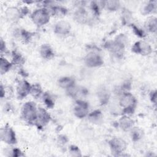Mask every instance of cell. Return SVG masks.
<instances>
[{
    "mask_svg": "<svg viewBox=\"0 0 157 157\" xmlns=\"http://www.w3.org/2000/svg\"><path fill=\"white\" fill-rule=\"evenodd\" d=\"M13 64L10 61H9L7 59H6L4 56H1L0 58V72L1 74H5L7 72H8Z\"/></svg>",
    "mask_w": 157,
    "mask_h": 157,
    "instance_id": "ac0fdd59",
    "label": "cell"
},
{
    "mask_svg": "<svg viewBox=\"0 0 157 157\" xmlns=\"http://www.w3.org/2000/svg\"><path fill=\"white\" fill-rule=\"evenodd\" d=\"M13 95V90L11 86L1 85V98L9 99Z\"/></svg>",
    "mask_w": 157,
    "mask_h": 157,
    "instance_id": "d4e9b609",
    "label": "cell"
},
{
    "mask_svg": "<svg viewBox=\"0 0 157 157\" xmlns=\"http://www.w3.org/2000/svg\"><path fill=\"white\" fill-rule=\"evenodd\" d=\"M0 137L2 142L8 145H14L17 142L15 131L8 124L1 128Z\"/></svg>",
    "mask_w": 157,
    "mask_h": 157,
    "instance_id": "8992f818",
    "label": "cell"
},
{
    "mask_svg": "<svg viewBox=\"0 0 157 157\" xmlns=\"http://www.w3.org/2000/svg\"><path fill=\"white\" fill-rule=\"evenodd\" d=\"M74 18L75 21L80 24H86L88 22L89 16L86 10L83 7H79L74 14Z\"/></svg>",
    "mask_w": 157,
    "mask_h": 157,
    "instance_id": "5bb4252c",
    "label": "cell"
},
{
    "mask_svg": "<svg viewBox=\"0 0 157 157\" xmlns=\"http://www.w3.org/2000/svg\"><path fill=\"white\" fill-rule=\"evenodd\" d=\"M110 151L113 156H118L123 155L127 148L126 142L120 137H113L109 141Z\"/></svg>",
    "mask_w": 157,
    "mask_h": 157,
    "instance_id": "5b68a950",
    "label": "cell"
},
{
    "mask_svg": "<svg viewBox=\"0 0 157 157\" xmlns=\"http://www.w3.org/2000/svg\"><path fill=\"white\" fill-rule=\"evenodd\" d=\"M11 62L13 65L21 66L25 64V59L23 56L18 52L13 51L12 53V61Z\"/></svg>",
    "mask_w": 157,
    "mask_h": 157,
    "instance_id": "603a6c76",
    "label": "cell"
},
{
    "mask_svg": "<svg viewBox=\"0 0 157 157\" xmlns=\"http://www.w3.org/2000/svg\"><path fill=\"white\" fill-rule=\"evenodd\" d=\"M90 121L93 123L98 124L101 122L103 115L99 110H95L88 113L87 116Z\"/></svg>",
    "mask_w": 157,
    "mask_h": 157,
    "instance_id": "ffe728a7",
    "label": "cell"
},
{
    "mask_svg": "<svg viewBox=\"0 0 157 157\" xmlns=\"http://www.w3.org/2000/svg\"><path fill=\"white\" fill-rule=\"evenodd\" d=\"M118 125L123 131H130L134 126V121L129 115H123L118 120Z\"/></svg>",
    "mask_w": 157,
    "mask_h": 157,
    "instance_id": "4fadbf2b",
    "label": "cell"
},
{
    "mask_svg": "<svg viewBox=\"0 0 157 157\" xmlns=\"http://www.w3.org/2000/svg\"><path fill=\"white\" fill-rule=\"evenodd\" d=\"M39 53L42 58L47 60L52 59L55 56L53 49L48 44H44L40 47Z\"/></svg>",
    "mask_w": 157,
    "mask_h": 157,
    "instance_id": "9a60e30c",
    "label": "cell"
},
{
    "mask_svg": "<svg viewBox=\"0 0 157 157\" xmlns=\"http://www.w3.org/2000/svg\"><path fill=\"white\" fill-rule=\"evenodd\" d=\"M144 27L147 32L155 33L157 31V18L154 16L149 17L145 21Z\"/></svg>",
    "mask_w": 157,
    "mask_h": 157,
    "instance_id": "e0dca14e",
    "label": "cell"
},
{
    "mask_svg": "<svg viewBox=\"0 0 157 157\" xmlns=\"http://www.w3.org/2000/svg\"><path fill=\"white\" fill-rule=\"evenodd\" d=\"M69 152L72 156H80L82 155L80 148L74 145H72L69 148Z\"/></svg>",
    "mask_w": 157,
    "mask_h": 157,
    "instance_id": "83f0119b",
    "label": "cell"
},
{
    "mask_svg": "<svg viewBox=\"0 0 157 157\" xmlns=\"http://www.w3.org/2000/svg\"><path fill=\"white\" fill-rule=\"evenodd\" d=\"M102 7L105 8L109 11H116L118 10L120 7V4L119 1H103Z\"/></svg>",
    "mask_w": 157,
    "mask_h": 157,
    "instance_id": "44dd1931",
    "label": "cell"
},
{
    "mask_svg": "<svg viewBox=\"0 0 157 157\" xmlns=\"http://www.w3.org/2000/svg\"><path fill=\"white\" fill-rule=\"evenodd\" d=\"M1 54L3 52H6L7 48H6V42L3 40V39L1 38Z\"/></svg>",
    "mask_w": 157,
    "mask_h": 157,
    "instance_id": "1f68e13d",
    "label": "cell"
},
{
    "mask_svg": "<svg viewBox=\"0 0 157 157\" xmlns=\"http://www.w3.org/2000/svg\"><path fill=\"white\" fill-rule=\"evenodd\" d=\"M51 120V117L47 110L42 107H38L37 115L34 125L39 128L45 126Z\"/></svg>",
    "mask_w": 157,
    "mask_h": 157,
    "instance_id": "30bf717a",
    "label": "cell"
},
{
    "mask_svg": "<svg viewBox=\"0 0 157 157\" xmlns=\"http://www.w3.org/2000/svg\"><path fill=\"white\" fill-rule=\"evenodd\" d=\"M130 136L131 140L133 142H138L140 140H141L144 137V131L139 128V127H135L134 126L131 130H130Z\"/></svg>",
    "mask_w": 157,
    "mask_h": 157,
    "instance_id": "d6986e66",
    "label": "cell"
},
{
    "mask_svg": "<svg viewBox=\"0 0 157 157\" xmlns=\"http://www.w3.org/2000/svg\"><path fill=\"white\" fill-rule=\"evenodd\" d=\"M73 112L78 118H83L89 113V105L88 102L82 99H77L74 105Z\"/></svg>",
    "mask_w": 157,
    "mask_h": 157,
    "instance_id": "9c48e42d",
    "label": "cell"
},
{
    "mask_svg": "<svg viewBox=\"0 0 157 157\" xmlns=\"http://www.w3.org/2000/svg\"><path fill=\"white\" fill-rule=\"evenodd\" d=\"M8 153L9 155L8 156H15V157H18V156H24L25 154L23 152L18 148H13L10 149H8Z\"/></svg>",
    "mask_w": 157,
    "mask_h": 157,
    "instance_id": "4316f807",
    "label": "cell"
},
{
    "mask_svg": "<svg viewBox=\"0 0 157 157\" xmlns=\"http://www.w3.org/2000/svg\"><path fill=\"white\" fill-rule=\"evenodd\" d=\"M131 27H132V29L134 34L136 36H137L138 37L143 38V37H144L146 36L145 30L142 29V28H139L138 26H136L135 25H131Z\"/></svg>",
    "mask_w": 157,
    "mask_h": 157,
    "instance_id": "f1b7e54d",
    "label": "cell"
},
{
    "mask_svg": "<svg viewBox=\"0 0 157 157\" xmlns=\"http://www.w3.org/2000/svg\"><path fill=\"white\" fill-rule=\"evenodd\" d=\"M43 93H43L42 88L39 83H34L31 85L30 94H31L34 98L37 99L41 97Z\"/></svg>",
    "mask_w": 157,
    "mask_h": 157,
    "instance_id": "484cf974",
    "label": "cell"
},
{
    "mask_svg": "<svg viewBox=\"0 0 157 157\" xmlns=\"http://www.w3.org/2000/svg\"><path fill=\"white\" fill-rule=\"evenodd\" d=\"M131 18V14L130 13V12L127 10L125 9L124 10H123V12H122V21L124 24L126 23H129L130 21V19Z\"/></svg>",
    "mask_w": 157,
    "mask_h": 157,
    "instance_id": "f546056e",
    "label": "cell"
},
{
    "mask_svg": "<svg viewBox=\"0 0 157 157\" xmlns=\"http://www.w3.org/2000/svg\"><path fill=\"white\" fill-rule=\"evenodd\" d=\"M31 85L30 83L25 79L19 81L16 88V93L18 98L22 99L30 94Z\"/></svg>",
    "mask_w": 157,
    "mask_h": 157,
    "instance_id": "8fae6325",
    "label": "cell"
},
{
    "mask_svg": "<svg viewBox=\"0 0 157 157\" xmlns=\"http://www.w3.org/2000/svg\"><path fill=\"white\" fill-rule=\"evenodd\" d=\"M156 90H152L150 93V99L152 103L154 104H156Z\"/></svg>",
    "mask_w": 157,
    "mask_h": 157,
    "instance_id": "4dcf8cb0",
    "label": "cell"
},
{
    "mask_svg": "<svg viewBox=\"0 0 157 157\" xmlns=\"http://www.w3.org/2000/svg\"><path fill=\"white\" fill-rule=\"evenodd\" d=\"M71 30V24L65 20H60L55 23L53 27V31L55 34L59 36L68 35Z\"/></svg>",
    "mask_w": 157,
    "mask_h": 157,
    "instance_id": "7c38bea8",
    "label": "cell"
},
{
    "mask_svg": "<svg viewBox=\"0 0 157 157\" xmlns=\"http://www.w3.org/2000/svg\"><path fill=\"white\" fill-rule=\"evenodd\" d=\"M84 63L88 67H98L104 64V60L99 53L91 51L85 56Z\"/></svg>",
    "mask_w": 157,
    "mask_h": 157,
    "instance_id": "52a82bcc",
    "label": "cell"
},
{
    "mask_svg": "<svg viewBox=\"0 0 157 157\" xmlns=\"http://www.w3.org/2000/svg\"><path fill=\"white\" fill-rule=\"evenodd\" d=\"M38 107L34 102L32 101H28L25 102L21 110V118L27 123L34 124L37 118Z\"/></svg>",
    "mask_w": 157,
    "mask_h": 157,
    "instance_id": "3957f363",
    "label": "cell"
},
{
    "mask_svg": "<svg viewBox=\"0 0 157 157\" xmlns=\"http://www.w3.org/2000/svg\"><path fill=\"white\" fill-rule=\"evenodd\" d=\"M119 104L122 108V112L124 115H129L134 112L137 101L132 93L129 91H124L120 98Z\"/></svg>",
    "mask_w": 157,
    "mask_h": 157,
    "instance_id": "6da1fadb",
    "label": "cell"
},
{
    "mask_svg": "<svg viewBox=\"0 0 157 157\" xmlns=\"http://www.w3.org/2000/svg\"><path fill=\"white\" fill-rule=\"evenodd\" d=\"M51 15L48 10L44 7L34 10L30 15V18L33 23L38 27L47 25L50 20Z\"/></svg>",
    "mask_w": 157,
    "mask_h": 157,
    "instance_id": "7a4b0ae2",
    "label": "cell"
},
{
    "mask_svg": "<svg viewBox=\"0 0 157 157\" xmlns=\"http://www.w3.org/2000/svg\"><path fill=\"white\" fill-rule=\"evenodd\" d=\"M58 84L60 88L67 90L75 85V80L69 76L61 77L58 79Z\"/></svg>",
    "mask_w": 157,
    "mask_h": 157,
    "instance_id": "2e32d148",
    "label": "cell"
},
{
    "mask_svg": "<svg viewBox=\"0 0 157 157\" xmlns=\"http://www.w3.org/2000/svg\"><path fill=\"white\" fill-rule=\"evenodd\" d=\"M42 101L45 107L48 109H52L55 106V99L53 96L48 93H44L41 96Z\"/></svg>",
    "mask_w": 157,
    "mask_h": 157,
    "instance_id": "7402d4cb",
    "label": "cell"
},
{
    "mask_svg": "<svg viewBox=\"0 0 157 157\" xmlns=\"http://www.w3.org/2000/svg\"><path fill=\"white\" fill-rule=\"evenodd\" d=\"M131 50L134 53L142 56L149 55L153 52L151 46L148 42L142 40L136 42L132 46Z\"/></svg>",
    "mask_w": 157,
    "mask_h": 157,
    "instance_id": "ba28073f",
    "label": "cell"
},
{
    "mask_svg": "<svg viewBox=\"0 0 157 157\" xmlns=\"http://www.w3.org/2000/svg\"><path fill=\"white\" fill-rule=\"evenodd\" d=\"M157 9L156 1H149L143 9V13L145 15L153 14L156 12Z\"/></svg>",
    "mask_w": 157,
    "mask_h": 157,
    "instance_id": "cb8c5ba5",
    "label": "cell"
},
{
    "mask_svg": "<svg viewBox=\"0 0 157 157\" xmlns=\"http://www.w3.org/2000/svg\"><path fill=\"white\" fill-rule=\"evenodd\" d=\"M28 13V9L26 7L18 8L17 7H8L5 11V17L7 20L10 22H16Z\"/></svg>",
    "mask_w": 157,
    "mask_h": 157,
    "instance_id": "277c9868",
    "label": "cell"
}]
</instances>
